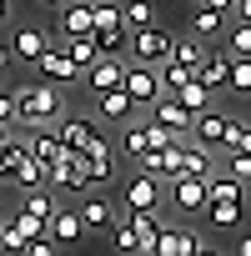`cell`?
Segmentation results:
<instances>
[{
	"label": "cell",
	"instance_id": "32",
	"mask_svg": "<svg viewBox=\"0 0 251 256\" xmlns=\"http://www.w3.org/2000/svg\"><path fill=\"white\" fill-rule=\"evenodd\" d=\"M126 40H131V30H126V26L96 30V46H100V56H126Z\"/></svg>",
	"mask_w": 251,
	"mask_h": 256
},
{
	"label": "cell",
	"instance_id": "46",
	"mask_svg": "<svg viewBox=\"0 0 251 256\" xmlns=\"http://www.w3.org/2000/svg\"><path fill=\"white\" fill-rule=\"evenodd\" d=\"M0 181H6V166H0Z\"/></svg>",
	"mask_w": 251,
	"mask_h": 256
},
{
	"label": "cell",
	"instance_id": "10",
	"mask_svg": "<svg viewBox=\"0 0 251 256\" xmlns=\"http://www.w3.org/2000/svg\"><path fill=\"white\" fill-rule=\"evenodd\" d=\"M171 186V206L176 211H206V181L201 176H176V181H166Z\"/></svg>",
	"mask_w": 251,
	"mask_h": 256
},
{
	"label": "cell",
	"instance_id": "35",
	"mask_svg": "<svg viewBox=\"0 0 251 256\" xmlns=\"http://www.w3.org/2000/svg\"><path fill=\"white\" fill-rule=\"evenodd\" d=\"M221 151H251V126L226 120V141H221Z\"/></svg>",
	"mask_w": 251,
	"mask_h": 256
},
{
	"label": "cell",
	"instance_id": "27",
	"mask_svg": "<svg viewBox=\"0 0 251 256\" xmlns=\"http://www.w3.org/2000/svg\"><path fill=\"white\" fill-rule=\"evenodd\" d=\"M66 50H70V60H76L80 70L100 60V46H96V30H90V36H66Z\"/></svg>",
	"mask_w": 251,
	"mask_h": 256
},
{
	"label": "cell",
	"instance_id": "2",
	"mask_svg": "<svg viewBox=\"0 0 251 256\" xmlns=\"http://www.w3.org/2000/svg\"><path fill=\"white\" fill-rule=\"evenodd\" d=\"M171 40H176V36H171L166 26L151 20V26H136V30H131V40H126V56L141 60V66H161V60L171 56Z\"/></svg>",
	"mask_w": 251,
	"mask_h": 256
},
{
	"label": "cell",
	"instance_id": "16",
	"mask_svg": "<svg viewBox=\"0 0 251 256\" xmlns=\"http://www.w3.org/2000/svg\"><path fill=\"white\" fill-rule=\"evenodd\" d=\"M30 156H36L40 166H56V161L66 156V146H60V131H56V126H36V131H30Z\"/></svg>",
	"mask_w": 251,
	"mask_h": 256
},
{
	"label": "cell",
	"instance_id": "40",
	"mask_svg": "<svg viewBox=\"0 0 251 256\" xmlns=\"http://www.w3.org/2000/svg\"><path fill=\"white\" fill-rule=\"evenodd\" d=\"M231 16H236V20H251V0H236V6H231Z\"/></svg>",
	"mask_w": 251,
	"mask_h": 256
},
{
	"label": "cell",
	"instance_id": "36",
	"mask_svg": "<svg viewBox=\"0 0 251 256\" xmlns=\"http://www.w3.org/2000/svg\"><path fill=\"white\" fill-rule=\"evenodd\" d=\"M110 246H116V251H136V231H131V221H116V226H110Z\"/></svg>",
	"mask_w": 251,
	"mask_h": 256
},
{
	"label": "cell",
	"instance_id": "43",
	"mask_svg": "<svg viewBox=\"0 0 251 256\" xmlns=\"http://www.w3.org/2000/svg\"><path fill=\"white\" fill-rule=\"evenodd\" d=\"M6 16H10V0H0V20H6Z\"/></svg>",
	"mask_w": 251,
	"mask_h": 256
},
{
	"label": "cell",
	"instance_id": "20",
	"mask_svg": "<svg viewBox=\"0 0 251 256\" xmlns=\"http://www.w3.org/2000/svg\"><path fill=\"white\" fill-rule=\"evenodd\" d=\"M80 166H86V186H90V191L116 181V161H110V151H86Z\"/></svg>",
	"mask_w": 251,
	"mask_h": 256
},
{
	"label": "cell",
	"instance_id": "13",
	"mask_svg": "<svg viewBox=\"0 0 251 256\" xmlns=\"http://www.w3.org/2000/svg\"><path fill=\"white\" fill-rule=\"evenodd\" d=\"M80 80L100 96V90H110V86H120V80H126V60H120V56H100L96 66H86V76H80Z\"/></svg>",
	"mask_w": 251,
	"mask_h": 256
},
{
	"label": "cell",
	"instance_id": "17",
	"mask_svg": "<svg viewBox=\"0 0 251 256\" xmlns=\"http://www.w3.org/2000/svg\"><path fill=\"white\" fill-rule=\"evenodd\" d=\"M191 141H201V146L221 151V141H226V116H216V110H201V116L191 120Z\"/></svg>",
	"mask_w": 251,
	"mask_h": 256
},
{
	"label": "cell",
	"instance_id": "39",
	"mask_svg": "<svg viewBox=\"0 0 251 256\" xmlns=\"http://www.w3.org/2000/svg\"><path fill=\"white\" fill-rule=\"evenodd\" d=\"M0 126H16V90H0Z\"/></svg>",
	"mask_w": 251,
	"mask_h": 256
},
{
	"label": "cell",
	"instance_id": "7",
	"mask_svg": "<svg viewBox=\"0 0 251 256\" xmlns=\"http://www.w3.org/2000/svg\"><path fill=\"white\" fill-rule=\"evenodd\" d=\"M36 70H40L46 80H56V86H70V80H80V76H86V70L70 60V50H66V46H50V50L36 60Z\"/></svg>",
	"mask_w": 251,
	"mask_h": 256
},
{
	"label": "cell",
	"instance_id": "44",
	"mask_svg": "<svg viewBox=\"0 0 251 256\" xmlns=\"http://www.w3.org/2000/svg\"><path fill=\"white\" fill-rule=\"evenodd\" d=\"M6 136H10V126H0V146H6Z\"/></svg>",
	"mask_w": 251,
	"mask_h": 256
},
{
	"label": "cell",
	"instance_id": "9",
	"mask_svg": "<svg viewBox=\"0 0 251 256\" xmlns=\"http://www.w3.org/2000/svg\"><path fill=\"white\" fill-rule=\"evenodd\" d=\"M181 151H186V141H171V146L146 151V156H136V161H141V171H151V176H161V181H176V176H181Z\"/></svg>",
	"mask_w": 251,
	"mask_h": 256
},
{
	"label": "cell",
	"instance_id": "8",
	"mask_svg": "<svg viewBox=\"0 0 251 256\" xmlns=\"http://www.w3.org/2000/svg\"><path fill=\"white\" fill-rule=\"evenodd\" d=\"M201 251H206V241L186 226H161V236H156V256H201Z\"/></svg>",
	"mask_w": 251,
	"mask_h": 256
},
{
	"label": "cell",
	"instance_id": "41",
	"mask_svg": "<svg viewBox=\"0 0 251 256\" xmlns=\"http://www.w3.org/2000/svg\"><path fill=\"white\" fill-rule=\"evenodd\" d=\"M201 6H216V10H231V6H236V0H201Z\"/></svg>",
	"mask_w": 251,
	"mask_h": 256
},
{
	"label": "cell",
	"instance_id": "45",
	"mask_svg": "<svg viewBox=\"0 0 251 256\" xmlns=\"http://www.w3.org/2000/svg\"><path fill=\"white\" fill-rule=\"evenodd\" d=\"M40 6H56V10H60V6H66V0H40Z\"/></svg>",
	"mask_w": 251,
	"mask_h": 256
},
{
	"label": "cell",
	"instance_id": "1",
	"mask_svg": "<svg viewBox=\"0 0 251 256\" xmlns=\"http://www.w3.org/2000/svg\"><path fill=\"white\" fill-rule=\"evenodd\" d=\"M60 116H66V100H60L56 80H30L16 90V126L36 131V126H56Z\"/></svg>",
	"mask_w": 251,
	"mask_h": 256
},
{
	"label": "cell",
	"instance_id": "31",
	"mask_svg": "<svg viewBox=\"0 0 251 256\" xmlns=\"http://www.w3.org/2000/svg\"><path fill=\"white\" fill-rule=\"evenodd\" d=\"M226 90H231V96H251V56H231Z\"/></svg>",
	"mask_w": 251,
	"mask_h": 256
},
{
	"label": "cell",
	"instance_id": "24",
	"mask_svg": "<svg viewBox=\"0 0 251 256\" xmlns=\"http://www.w3.org/2000/svg\"><path fill=\"white\" fill-rule=\"evenodd\" d=\"M20 211H26V216H36V221L46 226V221H50V211H56V191H50V186H30V191L20 196Z\"/></svg>",
	"mask_w": 251,
	"mask_h": 256
},
{
	"label": "cell",
	"instance_id": "33",
	"mask_svg": "<svg viewBox=\"0 0 251 256\" xmlns=\"http://www.w3.org/2000/svg\"><path fill=\"white\" fill-rule=\"evenodd\" d=\"M10 181H16L20 191H30V186H46V166H40V161L30 156V161H20V166L10 171Z\"/></svg>",
	"mask_w": 251,
	"mask_h": 256
},
{
	"label": "cell",
	"instance_id": "29",
	"mask_svg": "<svg viewBox=\"0 0 251 256\" xmlns=\"http://www.w3.org/2000/svg\"><path fill=\"white\" fill-rule=\"evenodd\" d=\"M206 221L221 226V231L241 226V201H206Z\"/></svg>",
	"mask_w": 251,
	"mask_h": 256
},
{
	"label": "cell",
	"instance_id": "25",
	"mask_svg": "<svg viewBox=\"0 0 251 256\" xmlns=\"http://www.w3.org/2000/svg\"><path fill=\"white\" fill-rule=\"evenodd\" d=\"M246 196V181H236L231 171L226 176H206V201H241Z\"/></svg>",
	"mask_w": 251,
	"mask_h": 256
},
{
	"label": "cell",
	"instance_id": "14",
	"mask_svg": "<svg viewBox=\"0 0 251 256\" xmlns=\"http://www.w3.org/2000/svg\"><path fill=\"white\" fill-rule=\"evenodd\" d=\"M161 206H146V211H131V231H136V251L156 256V236H161Z\"/></svg>",
	"mask_w": 251,
	"mask_h": 256
},
{
	"label": "cell",
	"instance_id": "12",
	"mask_svg": "<svg viewBox=\"0 0 251 256\" xmlns=\"http://www.w3.org/2000/svg\"><path fill=\"white\" fill-rule=\"evenodd\" d=\"M96 30V6L90 0H66L60 6V40L66 36H90Z\"/></svg>",
	"mask_w": 251,
	"mask_h": 256
},
{
	"label": "cell",
	"instance_id": "22",
	"mask_svg": "<svg viewBox=\"0 0 251 256\" xmlns=\"http://www.w3.org/2000/svg\"><path fill=\"white\" fill-rule=\"evenodd\" d=\"M211 96H216V90H211V86H206L201 76H191L186 86H176V100H181V106H186L191 116H201V110H211Z\"/></svg>",
	"mask_w": 251,
	"mask_h": 256
},
{
	"label": "cell",
	"instance_id": "5",
	"mask_svg": "<svg viewBox=\"0 0 251 256\" xmlns=\"http://www.w3.org/2000/svg\"><path fill=\"white\" fill-rule=\"evenodd\" d=\"M46 186H50V191H80V196H86L90 186H86V166H80V156L66 151L56 166H46Z\"/></svg>",
	"mask_w": 251,
	"mask_h": 256
},
{
	"label": "cell",
	"instance_id": "38",
	"mask_svg": "<svg viewBox=\"0 0 251 256\" xmlns=\"http://www.w3.org/2000/svg\"><path fill=\"white\" fill-rule=\"evenodd\" d=\"M146 151H151L146 126H131V131H126V156H146Z\"/></svg>",
	"mask_w": 251,
	"mask_h": 256
},
{
	"label": "cell",
	"instance_id": "34",
	"mask_svg": "<svg viewBox=\"0 0 251 256\" xmlns=\"http://www.w3.org/2000/svg\"><path fill=\"white\" fill-rule=\"evenodd\" d=\"M226 50H231V56H251V20H231V30H226Z\"/></svg>",
	"mask_w": 251,
	"mask_h": 256
},
{
	"label": "cell",
	"instance_id": "37",
	"mask_svg": "<svg viewBox=\"0 0 251 256\" xmlns=\"http://www.w3.org/2000/svg\"><path fill=\"white\" fill-rule=\"evenodd\" d=\"M226 171H231L236 181H246V186H251V151H231V161H226Z\"/></svg>",
	"mask_w": 251,
	"mask_h": 256
},
{
	"label": "cell",
	"instance_id": "23",
	"mask_svg": "<svg viewBox=\"0 0 251 256\" xmlns=\"http://www.w3.org/2000/svg\"><path fill=\"white\" fill-rule=\"evenodd\" d=\"M196 76L211 86V90H226V76H231V56H221V50H211V56H201V66H196Z\"/></svg>",
	"mask_w": 251,
	"mask_h": 256
},
{
	"label": "cell",
	"instance_id": "3",
	"mask_svg": "<svg viewBox=\"0 0 251 256\" xmlns=\"http://www.w3.org/2000/svg\"><path fill=\"white\" fill-rule=\"evenodd\" d=\"M120 86H126V96H131L136 106H151V100L166 90V86H161V70H156V66H141V60H126V80H120Z\"/></svg>",
	"mask_w": 251,
	"mask_h": 256
},
{
	"label": "cell",
	"instance_id": "26",
	"mask_svg": "<svg viewBox=\"0 0 251 256\" xmlns=\"http://www.w3.org/2000/svg\"><path fill=\"white\" fill-rule=\"evenodd\" d=\"M191 30H196L201 40H206V36H221V30H226V10H216V6H196Z\"/></svg>",
	"mask_w": 251,
	"mask_h": 256
},
{
	"label": "cell",
	"instance_id": "18",
	"mask_svg": "<svg viewBox=\"0 0 251 256\" xmlns=\"http://www.w3.org/2000/svg\"><path fill=\"white\" fill-rule=\"evenodd\" d=\"M181 171L186 176H216V151L211 146H201V141H186V151H181Z\"/></svg>",
	"mask_w": 251,
	"mask_h": 256
},
{
	"label": "cell",
	"instance_id": "19",
	"mask_svg": "<svg viewBox=\"0 0 251 256\" xmlns=\"http://www.w3.org/2000/svg\"><path fill=\"white\" fill-rule=\"evenodd\" d=\"M46 231L66 246V241H80V231H86V221H80V206L76 211H66V206H56L50 211V221H46Z\"/></svg>",
	"mask_w": 251,
	"mask_h": 256
},
{
	"label": "cell",
	"instance_id": "4",
	"mask_svg": "<svg viewBox=\"0 0 251 256\" xmlns=\"http://www.w3.org/2000/svg\"><path fill=\"white\" fill-rule=\"evenodd\" d=\"M6 46H10L16 66H36V60L50 50V30H46V26H20V30H16Z\"/></svg>",
	"mask_w": 251,
	"mask_h": 256
},
{
	"label": "cell",
	"instance_id": "28",
	"mask_svg": "<svg viewBox=\"0 0 251 256\" xmlns=\"http://www.w3.org/2000/svg\"><path fill=\"white\" fill-rule=\"evenodd\" d=\"M20 161H30V136H6V146H0V166H6V181H10V171H16Z\"/></svg>",
	"mask_w": 251,
	"mask_h": 256
},
{
	"label": "cell",
	"instance_id": "30",
	"mask_svg": "<svg viewBox=\"0 0 251 256\" xmlns=\"http://www.w3.org/2000/svg\"><path fill=\"white\" fill-rule=\"evenodd\" d=\"M120 20H126V30L151 26L156 20V6H151V0H120Z\"/></svg>",
	"mask_w": 251,
	"mask_h": 256
},
{
	"label": "cell",
	"instance_id": "47",
	"mask_svg": "<svg viewBox=\"0 0 251 256\" xmlns=\"http://www.w3.org/2000/svg\"><path fill=\"white\" fill-rule=\"evenodd\" d=\"M0 226H6V221H0Z\"/></svg>",
	"mask_w": 251,
	"mask_h": 256
},
{
	"label": "cell",
	"instance_id": "21",
	"mask_svg": "<svg viewBox=\"0 0 251 256\" xmlns=\"http://www.w3.org/2000/svg\"><path fill=\"white\" fill-rule=\"evenodd\" d=\"M80 221H86V231H110L116 226V206L106 196H86L80 201Z\"/></svg>",
	"mask_w": 251,
	"mask_h": 256
},
{
	"label": "cell",
	"instance_id": "6",
	"mask_svg": "<svg viewBox=\"0 0 251 256\" xmlns=\"http://www.w3.org/2000/svg\"><path fill=\"white\" fill-rule=\"evenodd\" d=\"M120 201H126V211H146V206H161V176H151V171H136L131 181H126Z\"/></svg>",
	"mask_w": 251,
	"mask_h": 256
},
{
	"label": "cell",
	"instance_id": "11",
	"mask_svg": "<svg viewBox=\"0 0 251 256\" xmlns=\"http://www.w3.org/2000/svg\"><path fill=\"white\" fill-rule=\"evenodd\" d=\"M56 131H60V146L76 151V156H86L90 141H96V126H90L86 116H60V120H56Z\"/></svg>",
	"mask_w": 251,
	"mask_h": 256
},
{
	"label": "cell",
	"instance_id": "15",
	"mask_svg": "<svg viewBox=\"0 0 251 256\" xmlns=\"http://www.w3.org/2000/svg\"><path fill=\"white\" fill-rule=\"evenodd\" d=\"M141 106L126 96V86H110V90H100L96 96V116H106V120H131Z\"/></svg>",
	"mask_w": 251,
	"mask_h": 256
},
{
	"label": "cell",
	"instance_id": "42",
	"mask_svg": "<svg viewBox=\"0 0 251 256\" xmlns=\"http://www.w3.org/2000/svg\"><path fill=\"white\" fill-rule=\"evenodd\" d=\"M236 251H241V256H251V236H241V246H236Z\"/></svg>",
	"mask_w": 251,
	"mask_h": 256
}]
</instances>
